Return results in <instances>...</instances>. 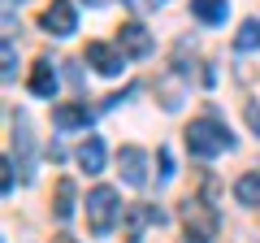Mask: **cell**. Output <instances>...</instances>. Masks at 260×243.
<instances>
[{"label":"cell","instance_id":"cell-15","mask_svg":"<svg viewBox=\"0 0 260 243\" xmlns=\"http://www.w3.org/2000/svg\"><path fill=\"white\" fill-rule=\"evenodd\" d=\"M191 13L200 22H225L230 5H225V0H191Z\"/></svg>","mask_w":260,"mask_h":243},{"label":"cell","instance_id":"cell-7","mask_svg":"<svg viewBox=\"0 0 260 243\" xmlns=\"http://www.w3.org/2000/svg\"><path fill=\"white\" fill-rule=\"evenodd\" d=\"M117 165H121V178H126L130 187H143L148 183V152L143 148H121Z\"/></svg>","mask_w":260,"mask_h":243},{"label":"cell","instance_id":"cell-17","mask_svg":"<svg viewBox=\"0 0 260 243\" xmlns=\"http://www.w3.org/2000/svg\"><path fill=\"white\" fill-rule=\"evenodd\" d=\"M18 74V56H13V39H5V83H13Z\"/></svg>","mask_w":260,"mask_h":243},{"label":"cell","instance_id":"cell-1","mask_svg":"<svg viewBox=\"0 0 260 243\" xmlns=\"http://www.w3.org/2000/svg\"><path fill=\"white\" fill-rule=\"evenodd\" d=\"M186 148H191V157H221V152L234 148L230 131H225L217 117H195L191 126H186Z\"/></svg>","mask_w":260,"mask_h":243},{"label":"cell","instance_id":"cell-16","mask_svg":"<svg viewBox=\"0 0 260 243\" xmlns=\"http://www.w3.org/2000/svg\"><path fill=\"white\" fill-rule=\"evenodd\" d=\"M234 48H239V52H251V48H260V22L256 18H247L239 26V35H234Z\"/></svg>","mask_w":260,"mask_h":243},{"label":"cell","instance_id":"cell-3","mask_svg":"<svg viewBox=\"0 0 260 243\" xmlns=\"http://www.w3.org/2000/svg\"><path fill=\"white\" fill-rule=\"evenodd\" d=\"M121 204H117V191L113 187H95L87 196V222H91V234H109L113 222H117Z\"/></svg>","mask_w":260,"mask_h":243},{"label":"cell","instance_id":"cell-5","mask_svg":"<svg viewBox=\"0 0 260 243\" xmlns=\"http://www.w3.org/2000/svg\"><path fill=\"white\" fill-rule=\"evenodd\" d=\"M39 26L48 31V35L65 39V35H74L78 31V13H74V0H52L44 9V18H39Z\"/></svg>","mask_w":260,"mask_h":243},{"label":"cell","instance_id":"cell-22","mask_svg":"<svg viewBox=\"0 0 260 243\" xmlns=\"http://www.w3.org/2000/svg\"><path fill=\"white\" fill-rule=\"evenodd\" d=\"M130 5H135V9H148V5H152V0H130Z\"/></svg>","mask_w":260,"mask_h":243},{"label":"cell","instance_id":"cell-9","mask_svg":"<svg viewBox=\"0 0 260 243\" xmlns=\"http://www.w3.org/2000/svg\"><path fill=\"white\" fill-rule=\"evenodd\" d=\"M91 117H95V113L87 109L83 100H74V104H56V109H52V122L61 126V131H78V126L87 131V126H91Z\"/></svg>","mask_w":260,"mask_h":243},{"label":"cell","instance_id":"cell-10","mask_svg":"<svg viewBox=\"0 0 260 243\" xmlns=\"http://www.w3.org/2000/svg\"><path fill=\"white\" fill-rule=\"evenodd\" d=\"M30 92H35L39 100H52L56 96V70H52L48 56H39L35 66H30Z\"/></svg>","mask_w":260,"mask_h":243},{"label":"cell","instance_id":"cell-12","mask_svg":"<svg viewBox=\"0 0 260 243\" xmlns=\"http://www.w3.org/2000/svg\"><path fill=\"white\" fill-rule=\"evenodd\" d=\"M74 178H61V183H56V200H52V217L56 222H70V217H74Z\"/></svg>","mask_w":260,"mask_h":243},{"label":"cell","instance_id":"cell-19","mask_svg":"<svg viewBox=\"0 0 260 243\" xmlns=\"http://www.w3.org/2000/svg\"><path fill=\"white\" fill-rule=\"evenodd\" d=\"M0 187H5V191H13V165H9V161H5V174H0Z\"/></svg>","mask_w":260,"mask_h":243},{"label":"cell","instance_id":"cell-21","mask_svg":"<svg viewBox=\"0 0 260 243\" xmlns=\"http://www.w3.org/2000/svg\"><path fill=\"white\" fill-rule=\"evenodd\" d=\"M52 243H78V239H70V234H56V239Z\"/></svg>","mask_w":260,"mask_h":243},{"label":"cell","instance_id":"cell-23","mask_svg":"<svg viewBox=\"0 0 260 243\" xmlns=\"http://www.w3.org/2000/svg\"><path fill=\"white\" fill-rule=\"evenodd\" d=\"M95 5H104V0H95Z\"/></svg>","mask_w":260,"mask_h":243},{"label":"cell","instance_id":"cell-6","mask_svg":"<svg viewBox=\"0 0 260 243\" xmlns=\"http://www.w3.org/2000/svg\"><path fill=\"white\" fill-rule=\"evenodd\" d=\"M87 61H91L104 78H117L121 70H126V52H121V48H109V44H87Z\"/></svg>","mask_w":260,"mask_h":243},{"label":"cell","instance_id":"cell-8","mask_svg":"<svg viewBox=\"0 0 260 243\" xmlns=\"http://www.w3.org/2000/svg\"><path fill=\"white\" fill-rule=\"evenodd\" d=\"M117 48L126 56H148L152 52V35L139 26V22H121V31H117Z\"/></svg>","mask_w":260,"mask_h":243},{"label":"cell","instance_id":"cell-11","mask_svg":"<svg viewBox=\"0 0 260 243\" xmlns=\"http://www.w3.org/2000/svg\"><path fill=\"white\" fill-rule=\"evenodd\" d=\"M13 143H18V169H22V178H35V157H30V126H26V117H18V126H13Z\"/></svg>","mask_w":260,"mask_h":243},{"label":"cell","instance_id":"cell-14","mask_svg":"<svg viewBox=\"0 0 260 243\" xmlns=\"http://www.w3.org/2000/svg\"><path fill=\"white\" fill-rule=\"evenodd\" d=\"M234 200L247 204V208H256L260 204V174H243L239 183H234Z\"/></svg>","mask_w":260,"mask_h":243},{"label":"cell","instance_id":"cell-18","mask_svg":"<svg viewBox=\"0 0 260 243\" xmlns=\"http://www.w3.org/2000/svg\"><path fill=\"white\" fill-rule=\"evenodd\" d=\"M247 126L260 135V109H256V104H247Z\"/></svg>","mask_w":260,"mask_h":243},{"label":"cell","instance_id":"cell-13","mask_svg":"<svg viewBox=\"0 0 260 243\" xmlns=\"http://www.w3.org/2000/svg\"><path fill=\"white\" fill-rule=\"evenodd\" d=\"M78 165H83L87 174H100V169H104V143L95 139V135L83 139V148H78Z\"/></svg>","mask_w":260,"mask_h":243},{"label":"cell","instance_id":"cell-4","mask_svg":"<svg viewBox=\"0 0 260 243\" xmlns=\"http://www.w3.org/2000/svg\"><path fill=\"white\" fill-rule=\"evenodd\" d=\"M152 222H165V213L160 208H152V204H126L121 208V234H126V243H139L143 239V230H148Z\"/></svg>","mask_w":260,"mask_h":243},{"label":"cell","instance_id":"cell-2","mask_svg":"<svg viewBox=\"0 0 260 243\" xmlns=\"http://www.w3.org/2000/svg\"><path fill=\"white\" fill-rule=\"evenodd\" d=\"M182 230H186V243H213L217 239V208L208 200L186 196L182 200Z\"/></svg>","mask_w":260,"mask_h":243},{"label":"cell","instance_id":"cell-20","mask_svg":"<svg viewBox=\"0 0 260 243\" xmlns=\"http://www.w3.org/2000/svg\"><path fill=\"white\" fill-rule=\"evenodd\" d=\"M160 174H165V178L174 174V157H169V152H160Z\"/></svg>","mask_w":260,"mask_h":243}]
</instances>
